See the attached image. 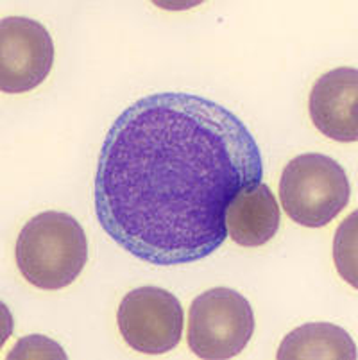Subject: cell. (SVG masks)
<instances>
[{"mask_svg":"<svg viewBox=\"0 0 358 360\" xmlns=\"http://www.w3.org/2000/svg\"><path fill=\"white\" fill-rule=\"evenodd\" d=\"M262 179L260 147L233 111L192 94H154L126 108L108 131L95 214L138 260L192 264L224 244L229 202Z\"/></svg>","mask_w":358,"mask_h":360,"instance_id":"cell-1","label":"cell"},{"mask_svg":"<svg viewBox=\"0 0 358 360\" xmlns=\"http://www.w3.org/2000/svg\"><path fill=\"white\" fill-rule=\"evenodd\" d=\"M16 265L31 285L59 290L72 285L88 262V238L77 219L65 212H41L22 228Z\"/></svg>","mask_w":358,"mask_h":360,"instance_id":"cell-2","label":"cell"},{"mask_svg":"<svg viewBox=\"0 0 358 360\" xmlns=\"http://www.w3.org/2000/svg\"><path fill=\"white\" fill-rule=\"evenodd\" d=\"M346 170L321 153L295 156L280 179V199L288 217L305 228L330 224L350 202Z\"/></svg>","mask_w":358,"mask_h":360,"instance_id":"cell-3","label":"cell"},{"mask_svg":"<svg viewBox=\"0 0 358 360\" xmlns=\"http://www.w3.org/2000/svg\"><path fill=\"white\" fill-rule=\"evenodd\" d=\"M255 333L251 303L236 290L215 287L192 301L188 346L203 360H228L241 355Z\"/></svg>","mask_w":358,"mask_h":360,"instance_id":"cell-4","label":"cell"},{"mask_svg":"<svg viewBox=\"0 0 358 360\" xmlns=\"http://www.w3.org/2000/svg\"><path fill=\"white\" fill-rule=\"evenodd\" d=\"M120 335L134 352L162 355L179 345L185 325L183 307L162 287H138L120 301L117 312Z\"/></svg>","mask_w":358,"mask_h":360,"instance_id":"cell-5","label":"cell"},{"mask_svg":"<svg viewBox=\"0 0 358 360\" xmlns=\"http://www.w3.org/2000/svg\"><path fill=\"white\" fill-rule=\"evenodd\" d=\"M54 65V41L39 22L9 16L0 22V88L24 94L47 79Z\"/></svg>","mask_w":358,"mask_h":360,"instance_id":"cell-6","label":"cell"},{"mask_svg":"<svg viewBox=\"0 0 358 360\" xmlns=\"http://www.w3.org/2000/svg\"><path fill=\"white\" fill-rule=\"evenodd\" d=\"M310 117L317 129L335 142L358 140V70L340 67L315 81Z\"/></svg>","mask_w":358,"mask_h":360,"instance_id":"cell-7","label":"cell"},{"mask_svg":"<svg viewBox=\"0 0 358 360\" xmlns=\"http://www.w3.org/2000/svg\"><path fill=\"white\" fill-rule=\"evenodd\" d=\"M280 206L265 183L248 186L233 198L226 210V230L235 244L258 248L280 228Z\"/></svg>","mask_w":358,"mask_h":360,"instance_id":"cell-8","label":"cell"},{"mask_svg":"<svg viewBox=\"0 0 358 360\" xmlns=\"http://www.w3.org/2000/svg\"><path fill=\"white\" fill-rule=\"evenodd\" d=\"M357 345L344 328L331 323H307L287 333L278 360H357Z\"/></svg>","mask_w":358,"mask_h":360,"instance_id":"cell-9","label":"cell"},{"mask_svg":"<svg viewBox=\"0 0 358 360\" xmlns=\"http://www.w3.org/2000/svg\"><path fill=\"white\" fill-rule=\"evenodd\" d=\"M358 212H351L343 224L339 226V230L335 233L333 240V260L337 265L340 276L350 283L353 289H358V240H357V231H358Z\"/></svg>","mask_w":358,"mask_h":360,"instance_id":"cell-10","label":"cell"},{"mask_svg":"<svg viewBox=\"0 0 358 360\" xmlns=\"http://www.w3.org/2000/svg\"><path fill=\"white\" fill-rule=\"evenodd\" d=\"M9 360L16 359H59L67 360V353L63 348L56 342V340L49 339L45 335H27L24 339H20L11 352L8 353Z\"/></svg>","mask_w":358,"mask_h":360,"instance_id":"cell-11","label":"cell"}]
</instances>
